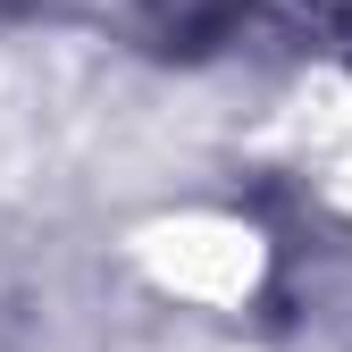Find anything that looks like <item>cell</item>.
I'll list each match as a JSON object with an SVG mask.
<instances>
[{
    "mask_svg": "<svg viewBox=\"0 0 352 352\" xmlns=\"http://www.w3.org/2000/svg\"><path fill=\"white\" fill-rule=\"evenodd\" d=\"M227 9H235V0H168L176 25H193V17H227Z\"/></svg>",
    "mask_w": 352,
    "mask_h": 352,
    "instance_id": "cell-1",
    "label": "cell"
}]
</instances>
